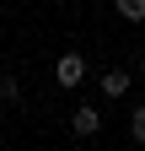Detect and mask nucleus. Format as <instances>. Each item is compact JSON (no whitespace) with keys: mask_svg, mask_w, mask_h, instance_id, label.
I'll return each instance as SVG.
<instances>
[{"mask_svg":"<svg viewBox=\"0 0 145 151\" xmlns=\"http://www.w3.org/2000/svg\"><path fill=\"white\" fill-rule=\"evenodd\" d=\"M54 81H59L65 92H70V86H81V81H86V60H81V54H59V65H54Z\"/></svg>","mask_w":145,"mask_h":151,"instance_id":"obj_1","label":"nucleus"},{"mask_svg":"<svg viewBox=\"0 0 145 151\" xmlns=\"http://www.w3.org/2000/svg\"><path fill=\"white\" fill-rule=\"evenodd\" d=\"M97 129H102V113H97V108H86V103H81L75 113H70V135H81V140H92Z\"/></svg>","mask_w":145,"mask_h":151,"instance_id":"obj_2","label":"nucleus"},{"mask_svg":"<svg viewBox=\"0 0 145 151\" xmlns=\"http://www.w3.org/2000/svg\"><path fill=\"white\" fill-rule=\"evenodd\" d=\"M129 81H134L129 70H102V97H124V92H129Z\"/></svg>","mask_w":145,"mask_h":151,"instance_id":"obj_3","label":"nucleus"},{"mask_svg":"<svg viewBox=\"0 0 145 151\" xmlns=\"http://www.w3.org/2000/svg\"><path fill=\"white\" fill-rule=\"evenodd\" d=\"M113 11L124 22H145V0H113Z\"/></svg>","mask_w":145,"mask_h":151,"instance_id":"obj_4","label":"nucleus"},{"mask_svg":"<svg viewBox=\"0 0 145 151\" xmlns=\"http://www.w3.org/2000/svg\"><path fill=\"white\" fill-rule=\"evenodd\" d=\"M129 135H134V146H145V103L134 108V119H129Z\"/></svg>","mask_w":145,"mask_h":151,"instance_id":"obj_5","label":"nucleus"},{"mask_svg":"<svg viewBox=\"0 0 145 151\" xmlns=\"http://www.w3.org/2000/svg\"><path fill=\"white\" fill-rule=\"evenodd\" d=\"M0 103H16V76L0 70Z\"/></svg>","mask_w":145,"mask_h":151,"instance_id":"obj_6","label":"nucleus"}]
</instances>
